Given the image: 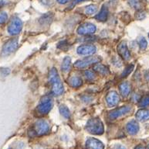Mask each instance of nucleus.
<instances>
[{
	"mask_svg": "<svg viewBox=\"0 0 149 149\" xmlns=\"http://www.w3.org/2000/svg\"><path fill=\"white\" fill-rule=\"evenodd\" d=\"M86 148L87 149H104V146L100 141L91 138L86 141Z\"/></svg>",
	"mask_w": 149,
	"mask_h": 149,
	"instance_id": "11",
	"label": "nucleus"
},
{
	"mask_svg": "<svg viewBox=\"0 0 149 149\" xmlns=\"http://www.w3.org/2000/svg\"><path fill=\"white\" fill-rule=\"evenodd\" d=\"M148 37H149V34H148Z\"/></svg>",
	"mask_w": 149,
	"mask_h": 149,
	"instance_id": "37",
	"label": "nucleus"
},
{
	"mask_svg": "<svg viewBox=\"0 0 149 149\" xmlns=\"http://www.w3.org/2000/svg\"><path fill=\"white\" fill-rule=\"evenodd\" d=\"M86 129L89 133L95 135H100L104 131L102 121L99 118L90 119L86 125Z\"/></svg>",
	"mask_w": 149,
	"mask_h": 149,
	"instance_id": "2",
	"label": "nucleus"
},
{
	"mask_svg": "<svg viewBox=\"0 0 149 149\" xmlns=\"http://www.w3.org/2000/svg\"><path fill=\"white\" fill-rule=\"evenodd\" d=\"M148 149H149V145H148Z\"/></svg>",
	"mask_w": 149,
	"mask_h": 149,
	"instance_id": "36",
	"label": "nucleus"
},
{
	"mask_svg": "<svg viewBox=\"0 0 149 149\" xmlns=\"http://www.w3.org/2000/svg\"><path fill=\"white\" fill-rule=\"evenodd\" d=\"M139 46H140V48L141 50H145L146 49V47L148 46V42L146 39L145 37H141L139 40Z\"/></svg>",
	"mask_w": 149,
	"mask_h": 149,
	"instance_id": "26",
	"label": "nucleus"
},
{
	"mask_svg": "<svg viewBox=\"0 0 149 149\" xmlns=\"http://www.w3.org/2000/svg\"><path fill=\"white\" fill-rule=\"evenodd\" d=\"M60 114H62V116L63 117L67 118V119L70 118V110L69 109H68V107L64 106V105H61V106H60Z\"/></svg>",
	"mask_w": 149,
	"mask_h": 149,
	"instance_id": "22",
	"label": "nucleus"
},
{
	"mask_svg": "<svg viewBox=\"0 0 149 149\" xmlns=\"http://www.w3.org/2000/svg\"><path fill=\"white\" fill-rule=\"evenodd\" d=\"M97 11V7L95 5H91V6H88L86 7V9H85L86 13L89 14V15L95 13Z\"/></svg>",
	"mask_w": 149,
	"mask_h": 149,
	"instance_id": "24",
	"label": "nucleus"
},
{
	"mask_svg": "<svg viewBox=\"0 0 149 149\" xmlns=\"http://www.w3.org/2000/svg\"><path fill=\"white\" fill-rule=\"evenodd\" d=\"M68 83L70 86L74 87V88H77V87H80V85H82L83 82L82 79L80 78V77L77 76H71L70 78H69L68 79Z\"/></svg>",
	"mask_w": 149,
	"mask_h": 149,
	"instance_id": "18",
	"label": "nucleus"
},
{
	"mask_svg": "<svg viewBox=\"0 0 149 149\" xmlns=\"http://www.w3.org/2000/svg\"><path fill=\"white\" fill-rule=\"evenodd\" d=\"M119 89H120V93L122 95V96L127 97L131 92V85L127 82H124L119 85Z\"/></svg>",
	"mask_w": 149,
	"mask_h": 149,
	"instance_id": "17",
	"label": "nucleus"
},
{
	"mask_svg": "<svg viewBox=\"0 0 149 149\" xmlns=\"http://www.w3.org/2000/svg\"><path fill=\"white\" fill-rule=\"evenodd\" d=\"M132 109L130 106H125V107H119L118 109H115L111 111L108 114V117H109L110 119L111 120H114V119H117V118L120 117H122L125 114H129L131 110Z\"/></svg>",
	"mask_w": 149,
	"mask_h": 149,
	"instance_id": "8",
	"label": "nucleus"
},
{
	"mask_svg": "<svg viewBox=\"0 0 149 149\" xmlns=\"http://www.w3.org/2000/svg\"><path fill=\"white\" fill-rule=\"evenodd\" d=\"M134 68V66L133 65H130L127 67H126L125 68V70L123 71L122 74H121V77H122V78L127 77L128 75H130V73H131V71H133Z\"/></svg>",
	"mask_w": 149,
	"mask_h": 149,
	"instance_id": "23",
	"label": "nucleus"
},
{
	"mask_svg": "<svg viewBox=\"0 0 149 149\" xmlns=\"http://www.w3.org/2000/svg\"><path fill=\"white\" fill-rule=\"evenodd\" d=\"M18 38H12L10 40L5 43L2 50V54L3 56H7L10 54L13 53L18 47Z\"/></svg>",
	"mask_w": 149,
	"mask_h": 149,
	"instance_id": "6",
	"label": "nucleus"
},
{
	"mask_svg": "<svg viewBox=\"0 0 149 149\" xmlns=\"http://www.w3.org/2000/svg\"><path fill=\"white\" fill-rule=\"evenodd\" d=\"M84 1H85V0H74V3H73V5L77 4V3H80V2H84Z\"/></svg>",
	"mask_w": 149,
	"mask_h": 149,
	"instance_id": "34",
	"label": "nucleus"
},
{
	"mask_svg": "<svg viewBox=\"0 0 149 149\" xmlns=\"http://www.w3.org/2000/svg\"><path fill=\"white\" fill-rule=\"evenodd\" d=\"M9 3V0H0V6H5Z\"/></svg>",
	"mask_w": 149,
	"mask_h": 149,
	"instance_id": "31",
	"label": "nucleus"
},
{
	"mask_svg": "<svg viewBox=\"0 0 149 149\" xmlns=\"http://www.w3.org/2000/svg\"><path fill=\"white\" fill-rule=\"evenodd\" d=\"M49 79L50 83L52 84V91L53 93L56 96H60L63 93L64 88L60 79L59 74L55 68H52L49 72Z\"/></svg>",
	"mask_w": 149,
	"mask_h": 149,
	"instance_id": "1",
	"label": "nucleus"
},
{
	"mask_svg": "<svg viewBox=\"0 0 149 149\" xmlns=\"http://www.w3.org/2000/svg\"><path fill=\"white\" fill-rule=\"evenodd\" d=\"M7 20H8V15L6 13H5V12L0 13V25L5 23Z\"/></svg>",
	"mask_w": 149,
	"mask_h": 149,
	"instance_id": "29",
	"label": "nucleus"
},
{
	"mask_svg": "<svg viewBox=\"0 0 149 149\" xmlns=\"http://www.w3.org/2000/svg\"><path fill=\"white\" fill-rule=\"evenodd\" d=\"M70 67H71V59L70 57H65L62 62L61 69L63 70V71L67 72L70 70Z\"/></svg>",
	"mask_w": 149,
	"mask_h": 149,
	"instance_id": "21",
	"label": "nucleus"
},
{
	"mask_svg": "<svg viewBox=\"0 0 149 149\" xmlns=\"http://www.w3.org/2000/svg\"><path fill=\"white\" fill-rule=\"evenodd\" d=\"M126 128H127V131L129 134L134 135L139 131V125H138V124L136 122L135 120H131V121L127 123Z\"/></svg>",
	"mask_w": 149,
	"mask_h": 149,
	"instance_id": "14",
	"label": "nucleus"
},
{
	"mask_svg": "<svg viewBox=\"0 0 149 149\" xmlns=\"http://www.w3.org/2000/svg\"><path fill=\"white\" fill-rule=\"evenodd\" d=\"M49 131V124L45 120H38L33 126V135L42 136L47 134Z\"/></svg>",
	"mask_w": 149,
	"mask_h": 149,
	"instance_id": "3",
	"label": "nucleus"
},
{
	"mask_svg": "<svg viewBox=\"0 0 149 149\" xmlns=\"http://www.w3.org/2000/svg\"><path fill=\"white\" fill-rule=\"evenodd\" d=\"M53 18H54V15L51 13H48L40 18V22L42 25H49L53 21Z\"/></svg>",
	"mask_w": 149,
	"mask_h": 149,
	"instance_id": "20",
	"label": "nucleus"
},
{
	"mask_svg": "<svg viewBox=\"0 0 149 149\" xmlns=\"http://www.w3.org/2000/svg\"><path fill=\"white\" fill-rule=\"evenodd\" d=\"M93 70L98 72L99 74L104 75V76L105 75H108L110 73L109 69L107 68V67L101 65V64H99V63L94 64V65H93Z\"/></svg>",
	"mask_w": 149,
	"mask_h": 149,
	"instance_id": "19",
	"label": "nucleus"
},
{
	"mask_svg": "<svg viewBox=\"0 0 149 149\" xmlns=\"http://www.w3.org/2000/svg\"><path fill=\"white\" fill-rule=\"evenodd\" d=\"M96 31V27L93 23H87L84 24L80 25L78 27L77 33L80 35H87V34H91L93 33Z\"/></svg>",
	"mask_w": 149,
	"mask_h": 149,
	"instance_id": "9",
	"label": "nucleus"
},
{
	"mask_svg": "<svg viewBox=\"0 0 149 149\" xmlns=\"http://www.w3.org/2000/svg\"><path fill=\"white\" fill-rule=\"evenodd\" d=\"M136 119L139 121H146L149 120V110L147 109H140L135 114Z\"/></svg>",
	"mask_w": 149,
	"mask_h": 149,
	"instance_id": "16",
	"label": "nucleus"
},
{
	"mask_svg": "<svg viewBox=\"0 0 149 149\" xmlns=\"http://www.w3.org/2000/svg\"><path fill=\"white\" fill-rule=\"evenodd\" d=\"M85 77H86V78L88 79V80H93V79L96 78V76L93 71L88 70V71H85Z\"/></svg>",
	"mask_w": 149,
	"mask_h": 149,
	"instance_id": "27",
	"label": "nucleus"
},
{
	"mask_svg": "<svg viewBox=\"0 0 149 149\" xmlns=\"http://www.w3.org/2000/svg\"><path fill=\"white\" fill-rule=\"evenodd\" d=\"M70 0H57V2L60 3V4H66L68 2H70Z\"/></svg>",
	"mask_w": 149,
	"mask_h": 149,
	"instance_id": "32",
	"label": "nucleus"
},
{
	"mask_svg": "<svg viewBox=\"0 0 149 149\" xmlns=\"http://www.w3.org/2000/svg\"><path fill=\"white\" fill-rule=\"evenodd\" d=\"M108 13H109L108 9L105 6H104L100 9V11L99 12V13H97L95 16V19L98 21H100V22L106 21L107 20V17H108Z\"/></svg>",
	"mask_w": 149,
	"mask_h": 149,
	"instance_id": "15",
	"label": "nucleus"
},
{
	"mask_svg": "<svg viewBox=\"0 0 149 149\" xmlns=\"http://www.w3.org/2000/svg\"><path fill=\"white\" fill-rule=\"evenodd\" d=\"M129 4L136 9H138L141 8L140 0H129Z\"/></svg>",
	"mask_w": 149,
	"mask_h": 149,
	"instance_id": "25",
	"label": "nucleus"
},
{
	"mask_svg": "<svg viewBox=\"0 0 149 149\" xmlns=\"http://www.w3.org/2000/svg\"><path fill=\"white\" fill-rule=\"evenodd\" d=\"M100 61V58L97 56H91L83 60H79L74 63V67L77 69H83L89 67L90 65L97 64Z\"/></svg>",
	"mask_w": 149,
	"mask_h": 149,
	"instance_id": "5",
	"label": "nucleus"
},
{
	"mask_svg": "<svg viewBox=\"0 0 149 149\" xmlns=\"http://www.w3.org/2000/svg\"><path fill=\"white\" fill-rule=\"evenodd\" d=\"M22 29V22L19 18L14 16L8 27V32L10 35H17Z\"/></svg>",
	"mask_w": 149,
	"mask_h": 149,
	"instance_id": "4",
	"label": "nucleus"
},
{
	"mask_svg": "<svg viewBox=\"0 0 149 149\" xmlns=\"http://www.w3.org/2000/svg\"><path fill=\"white\" fill-rule=\"evenodd\" d=\"M142 13V12L138 13H137V15H135V16L137 19H138V20H141V19H143V18L145 17V15L142 16V13Z\"/></svg>",
	"mask_w": 149,
	"mask_h": 149,
	"instance_id": "30",
	"label": "nucleus"
},
{
	"mask_svg": "<svg viewBox=\"0 0 149 149\" xmlns=\"http://www.w3.org/2000/svg\"><path fill=\"white\" fill-rule=\"evenodd\" d=\"M134 149H145V148L144 146H142V145H138V146H137Z\"/></svg>",
	"mask_w": 149,
	"mask_h": 149,
	"instance_id": "35",
	"label": "nucleus"
},
{
	"mask_svg": "<svg viewBox=\"0 0 149 149\" xmlns=\"http://www.w3.org/2000/svg\"><path fill=\"white\" fill-rule=\"evenodd\" d=\"M119 100H120L119 96L116 92H110L106 96V102L109 107H114L118 105Z\"/></svg>",
	"mask_w": 149,
	"mask_h": 149,
	"instance_id": "12",
	"label": "nucleus"
},
{
	"mask_svg": "<svg viewBox=\"0 0 149 149\" xmlns=\"http://www.w3.org/2000/svg\"><path fill=\"white\" fill-rule=\"evenodd\" d=\"M96 52V47L93 44L80 45L77 48V53L80 55H91Z\"/></svg>",
	"mask_w": 149,
	"mask_h": 149,
	"instance_id": "10",
	"label": "nucleus"
},
{
	"mask_svg": "<svg viewBox=\"0 0 149 149\" xmlns=\"http://www.w3.org/2000/svg\"><path fill=\"white\" fill-rule=\"evenodd\" d=\"M140 107H146L149 106V96H145L144 98L141 99L140 102Z\"/></svg>",
	"mask_w": 149,
	"mask_h": 149,
	"instance_id": "28",
	"label": "nucleus"
},
{
	"mask_svg": "<svg viewBox=\"0 0 149 149\" xmlns=\"http://www.w3.org/2000/svg\"><path fill=\"white\" fill-rule=\"evenodd\" d=\"M118 52L125 60H129L130 58H131V53L127 48V44L125 42L120 43V44L118 45Z\"/></svg>",
	"mask_w": 149,
	"mask_h": 149,
	"instance_id": "13",
	"label": "nucleus"
},
{
	"mask_svg": "<svg viewBox=\"0 0 149 149\" xmlns=\"http://www.w3.org/2000/svg\"><path fill=\"white\" fill-rule=\"evenodd\" d=\"M53 107V102L52 100L49 96H44L43 98L41 100V102L37 107L36 109L39 114H47L49 112Z\"/></svg>",
	"mask_w": 149,
	"mask_h": 149,
	"instance_id": "7",
	"label": "nucleus"
},
{
	"mask_svg": "<svg viewBox=\"0 0 149 149\" xmlns=\"http://www.w3.org/2000/svg\"><path fill=\"white\" fill-rule=\"evenodd\" d=\"M114 149H126V148H125V147H124L123 145H116L115 148H114Z\"/></svg>",
	"mask_w": 149,
	"mask_h": 149,
	"instance_id": "33",
	"label": "nucleus"
}]
</instances>
